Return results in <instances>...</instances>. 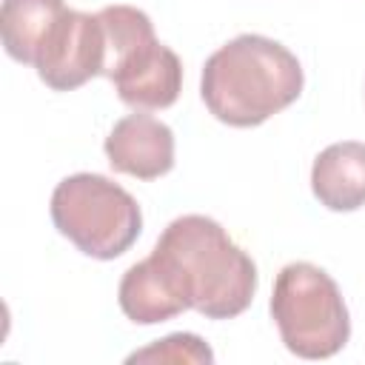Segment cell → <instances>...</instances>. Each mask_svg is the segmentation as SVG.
Masks as SVG:
<instances>
[{
    "label": "cell",
    "mask_w": 365,
    "mask_h": 365,
    "mask_svg": "<svg viewBox=\"0 0 365 365\" xmlns=\"http://www.w3.org/2000/svg\"><path fill=\"white\" fill-rule=\"evenodd\" d=\"M151 257L182 302L208 319H231L254 299V259L211 217H177L160 234Z\"/></svg>",
    "instance_id": "1"
},
{
    "label": "cell",
    "mask_w": 365,
    "mask_h": 365,
    "mask_svg": "<svg viewBox=\"0 0 365 365\" xmlns=\"http://www.w3.org/2000/svg\"><path fill=\"white\" fill-rule=\"evenodd\" d=\"M117 299H120L123 314L137 325L165 322L182 311H188V305L174 291V285L168 282V277L163 274V268L154 262L151 254L143 262H134L123 274Z\"/></svg>",
    "instance_id": "9"
},
{
    "label": "cell",
    "mask_w": 365,
    "mask_h": 365,
    "mask_svg": "<svg viewBox=\"0 0 365 365\" xmlns=\"http://www.w3.org/2000/svg\"><path fill=\"white\" fill-rule=\"evenodd\" d=\"M54 228L86 257L114 259L125 254L143 231L137 200L103 174H71L51 194Z\"/></svg>",
    "instance_id": "5"
},
{
    "label": "cell",
    "mask_w": 365,
    "mask_h": 365,
    "mask_svg": "<svg viewBox=\"0 0 365 365\" xmlns=\"http://www.w3.org/2000/svg\"><path fill=\"white\" fill-rule=\"evenodd\" d=\"M271 317L285 348L302 359H328L351 336V317L336 282L311 262H291L277 274Z\"/></svg>",
    "instance_id": "4"
},
{
    "label": "cell",
    "mask_w": 365,
    "mask_h": 365,
    "mask_svg": "<svg viewBox=\"0 0 365 365\" xmlns=\"http://www.w3.org/2000/svg\"><path fill=\"white\" fill-rule=\"evenodd\" d=\"M128 362H214V351L197 334H168L165 339L134 351Z\"/></svg>",
    "instance_id": "11"
},
{
    "label": "cell",
    "mask_w": 365,
    "mask_h": 365,
    "mask_svg": "<svg viewBox=\"0 0 365 365\" xmlns=\"http://www.w3.org/2000/svg\"><path fill=\"white\" fill-rule=\"evenodd\" d=\"M314 197L331 211L365 205V143L345 140L322 148L311 168Z\"/></svg>",
    "instance_id": "8"
},
{
    "label": "cell",
    "mask_w": 365,
    "mask_h": 365,
    "mask_svg": "<svg viewBox=\"0 0 365 365\" xmlns=\"http://www.w3.org/2000/svg\"><path fill=\"white\" fill-rule=\"evenodd\" d=\"M106 157L120 174L157 180L174 165V131L145 111L125 114L106 137Z\"/></svg>",
    "instance_id": "7"
},
{
    "label": "cell",
    "mask_w": 365,
    "mask_h": 365,
    "mask_svg": "<svg viewBox=\"0 0 365 365\" xmlns=\"http://www.w3.org/2000/svg\"><path fill=\"white\" fill-rule=\"evenodd\" d=\"M106 37L97 14L66 9L34 51L37 77L54 91H71L103 74Z\"/></svg>",
    "instance_id": "6"
},
{
    "label": "cell",
    "mask_w": 365,
    "mask_h": 365,
    "mask_svg": "<svg viewBox=\"0 0 365 365\" xmlns=\"http://www.w3.org/2000/svg\"><path fill=\"white\" fill-rule=\"evenodd\" d=\"M302 66L282 43L240 34L205 60L200 94L220 123L251 128L288 108L302 94Z\"/></svg>",
    "instance_id": "2"
},
{
    "label": "cell",
    "mask_w": 365,
    "mask_h": 365,
    "mask_svg": "<svg viewBox=\"0 0 365 365\" xmlns=\"http://www.w3.org/2000/svg\"><path fill=\"white\" fill-rule=\"evenodd\" d=\"M63 11V0H3L0 31L9 57L17 63H34L40 40Z\"/></svg>",
    "instance_id": "10"
},
{
    "label": "cell",
    "mask_w": 365,
    "mask_h": 365,
    "mask_svg": "<svg viewBox=\"0 0 365 365\" xmlns=\"http://www.w3.org/2000/svg\"><path fill=\"white\" fill-rule=\"evenodd\" d=\"M106 37L103 77L131 108H168L182 88V63L154 34L151 17L134 6H106L97 11Z\"/></svg>",
    "instance_id": "3"
}]
</instances>
